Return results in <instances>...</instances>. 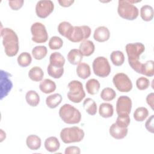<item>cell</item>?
Instances as JSON below:
<instances>
[{"instance_id":"42","label":"cell","mask_w":154,"mask_h":154,"mask_svg":"<svg viewBox=\"0 0 154 154\" xmlns=\"http://www.w3.org/2000/svg\"><path fill=\"white\" fill-rule=\"evenodd\" d=\"M153 118H154V116L152 115L146 121V123H145V127L146 128V129L151 132V133H153L154 132V128H153Z\"/></svg>"},{"instance_id":"3","label":"cell","mask_w":154,"mask_h":154,"mask_svg":"<svg viewBox=\"0 0 154 154\" xmlns=\"http://www.w3.org/2000/svg\"><path fill=\"white\" fill-rule=\"evenodd\" d=\"M84 131L78 126L63 128L60 132V138L66 144L78 143L81 141L84 137Z\"/></svg>"},{"instance_id":"34","label":"cell","mask_w":154,"mask_h":154,"mask_svg":"<svg viewBox=\"0 0 154 154\" xmlns=\"http://www.w3.org/2000/svg\"><path fill=\"white\" fill-rule=\"evenodd\" d=\"M149 111L145 107L137 108L134 112V118L137 122H143L148 116Z\"/></svg>"},{"instance_id":"11","label":"cell","mask_w":154,"mask_h":154,"mask_svg":"<svg viewBox=\"0 0 154 154\" xmlns=\"http://www.w3.org/2000/svg\"><path fill=\"white\" fill-rule=\"evenodd\" d=\"M54 9V4L52 1H39L35 5V13L40 18L47 17Z\"/></svg>"},{"instance_id":"40","label":"cell","mask_w":154,"mask_h":154,"mask_svg":"<svg viewBox=\"0 0 154 154\" xmlns=\"http://www.w3.org/2000/svg\"><path fill=\"white\" fill-rule=\"evenodd\" d=\"M150 85L149 80L146 77H140L136 81V86L140 90H144Z\"/></svg>"},{"instance_id":"26","label":"cell","mask_w":154,"mask_h":154,"mask_svg":"<svg viewBox=\"0 0 154 154\" xmlns=\"http://www.w3.org/2000/svg\"><path fill=\"white\" fill-rule=\"evenodd\" d=\"M43 71L38 66H34L32 67L28 72V76L33 81H41L43 79Z\"/></svg>"},{"instance_id":"36","label":"cell","mask_w":154,"mask_h":154,"mask_svg":"<svg viewBox=\"0 0 154 154\" xmlns=\"http://www.w3.org/2000/svg\"><path fill=\"white\" fill-rule=\"evenodd\" d=\"M47 72L48 75L55 78V79H58L60 78L62 75L64 73V68H59V67H55L52 66H51L50 64L47 67Z\"/></svg>"},{"instance_id":"10","label":"cell","mask_w":154,"mask_h":154,"mask_svg":"<svg viewBox=\"0 0 154 154\" xmlns=\"http://www.w3.org/2000/svg\"><path fill=\"white\" fill-rule=\"evenodd\" d=\"M126 52L128 57V63L139 61L140 56L144 52V45L139 42L128 43L125 47Z\"/></svg>"},{"instance_id":"25","label":"cell","mask_w":154,"mask_h":154,"mask_svg":"<svg viewBox=\"0 0 154 154\" xmlns=\"http://www.w3.org/2000/svg\"><path fill=\"white\" fill-rule=\"evenodd\" d=\"M99 113L103 118L107 119L112 117L114 113L112 105L109 103H102L99 106Z\"/></svg>"},{"instance_id":"32","label":"cell","mask_w":154,"mask_h":154,"mask_svg":"<svg viewBox=\"0 0 154 154\" xmlns=\"http://www.w3.org/2000/svg\"><path fill=\"white\" fill-rule=\"evenodd\" d=\"M141 74L149 77L154 75V61L153 60H149L142 64Z\"/></svg>"},{"instance_id":"15","label":"cell","mask_w":154,"mask_h":154,"mask_svg":"<svg viewBox=\"0 0 154 154\" xmlns=\"http://www.w3.org/2000/svg\"><path fill=\"white\" fill-rule=\"evenodd\" d=\"M110 37V32L107 27L100 26L97 27L94 32V39L98 42H104L107 41Z\"/></svg>"},{"instance_id":"43","label":"cell","mask_w":154,"mask_h":154,"mask_svg":"<svg viewBox=\"0 0 154 154\" xmlns=\"http://www.w3.org/2000/svg\"><path fill=\"white\" fill-rule=\"evenodd\" d=\"M64 153L65 154H79L81 150L77 146H69L66 148Z\"/></svg>"},{"instance_id":"35","label":"cell","mask_w":154,"mask_h":154,"mask_svg":"<svg viewBox=\"0 0 154 154\" xmlns=\"http://www.w3.org/2000/svg\"><path fill=\"white\" fill-rule=\"evenodd\" d=\"M18 64L22 67H26L30 65L31 61H32V58L31 55L26 52H22L17 57V59Z\"/></svg>"},{"instance_id":"31","label":"cell","mask_w":154,"mask_h":154,"mask_svg":"<svg viewBox=\"0 0 154 154\" xmlns=\"http://www.w3.org/2000/svg\"><path fill=\"white\" fill-rule=\"evenodd\" d=\"M110 59L114 66H120L124 63L125 56L122 51H114L111 52Z\"/></svg>"},{"instance_id":"6","label":"cell","mask_w":154,"mask_h":154,"mask_svg":"<svg viewBox=\"0 0 154 154\" xmlns=\"http://www.w3.org/2000/svg\"><path fill=\"white\" fill-rule=\"evenodd\" d=\"M94 73L101 78L108 76L111 72V66L106 58L98 57L96 58L92 64Z\"/></svg>"},{"instance_id":"23","label":"cell","mask_w":154,"mask_h":154,"mask_svg":"<svg viewBox=\"0 0 154 154\" xmlns=\"http://www.w3.org/2000/svg\"><path fill=\"white\" fill-rule=\"evenodd\" d=\"M62 96L59 93H55L49 95L46 99V104L50 108H55L62 101Z\"/></svg>"},{"instance_id":"30","label":"cell","mask_w":154,"mask_h":154,"mask_svg":"<svg viewBox=\"0 0 154 154\" xmlns=\"http://www.w3.org/2000/svg\"><path fill=\"white\" fill-rule=\"evenodd\" d=\"M83 106L85 111L91 116H94L97 112V105L93 99L87 98L83 102Z\"/></svg>"},{"instance_id":"38","label":"cell","mask_w":154,"mask_h":154,"mask_svg":"<svg viewBox=\"0 0 154 154\" xmlns=\"http://www.w3.org/2000/svg\"><path fill=\"white\" fill-rule=\"evenodd\" d=\"M63 45V40L58 36H53L49 40V47L52 50L60 49Z\"/></svg>"},{"instance_id":"2","label":"cell","mask_w":154,"mask_h":154,"mask_svg":"<svg viewBox=\"0 0 154 154\" xmlns=\"http://www.w3.org/2000/svg\"><path fill=\"white\" fill-rule=\"evenodd\" d=\"M59 116L64 123L70 125L78 123L81 119V114L79 111L69 103L63 105L60 108Z\"/></svg>"},{"instance_id":"28","label":"cell","mask_w":154,"mask_h":154,"mask_svg":"<svg viewBox=\"0 0 154 154\" xmlns=\"http://www.w3.org/2000/svg\"><path fill=\"white\" fill-rule=\"evenodd\" d=\"M25 99L27 103L31 106H36L40 102V96L34 90H29L25 95Z\"/></svg>"},{"instance_id":"12","label":"cell","mask_w":154,"mask_h":154,"mask_svg":"<svg viewBox=\"0 0 154 154\" xmlns=\"http://www.w3.org/2000/svg\"><path fill=\"white\" fill-rule=\"evenodd\" d=\"M132 109V100L127 96H120L116 103V111L119 115H129Z\"/></svg>"},{"instance_id":"16","label":"cell","mask_w":154,"mask_h":154,"mask_svg":"<svg viewBox=\"0 0 154 154\" xmlns=\"http://www.w3.org/2000/svg\"><path fill=\"white\" fill-rule=\"evenodd\" d=\"M79 50L83 56L89 57L92 55L95 50V46L93 42L89 40H85L81 42Z\"/></svg>"},{"instance_id":"29","label":"cell","mask_w":154,"mask_h":154,"mask_svg":"<svg viewBox=\"0 0 154 154\" xmlns=\"http://www.w3.org/2000/svg\"><path fill=\"white\" fill-rule=\"evenodd\" d=\"M140 16L144 21H151L153 17V9L152 7L149 5L142 6L140 9Z\"/></svg>"},{"instance_id":"41","label":"cell","mask_w":154,"mask_h":154,"mask_svg":"<svg viewBox=\"0 0 154 154\" xmlns=\"http://www.w3.org/2000/svg\"><path fill=\"white\" fill-rule=\"evenodd\" d=\"M24 1L23 0H17V1H9L8 4L10 7L13 10L17 11L19 10L23 5Z\"/></svg>"},{"instance_id":"5","label":"cell","mask_w":154,"mask_h":154,"mask_svg":"<svg viewBox=\"0 0 154 154\" xmlns=\"http://www.w3.org/2000/svg\"><path fill=\"white\" fill-rule=\"evenodd\" d=\"M67 87L69 88L67 94L68 99L72 102L80 103L85 96L82 84L79 81L73 80L68 84Z\"/></svg>"},{"instance_id":"8","label":"cell","mask_w":154,"mask_h":154,"mask_svg":"<svg viewBox=\"0 0 154 154\" xmlns=\"http://www.w3.org/2000/svg\"><path fill=\"white\" fill-rule=\"evenodd\" d=\"M32 40L37 43H45L48 39V34L45 26L40 22H35L31 26Z\"/></svg>"},{"instance_id":"7","label":"cell","mask_w":154,"mask_h":154,"mask_svg":"<svg viewBox=\"0 0 154 154\" xmlns=\"http://www.w3.org/2000/svg\"><path fill=\"white\" fill-rule=\"evenodd\" d=\"M112 82L116 88L120 92H129L132 88V83L127 75L124 73H118L116 74Z\"/></svg>"},{"instance_id":"46","label":"cell","mask_w":154,"mask_h":154,"mask_svg":"<svg viewBox=\"0 0 154 154\" xmlns=\"http://www.w3.org/2000/svg\"><path fill=\"white\" fill-rule=\"evenodd\" d=\"M6 138L5 132H4L2 129H1V142H2Z\"/></svg>"},{"instance_id":"13","label":"cell","mask_w":154,"mask_h":154,"mask_svg":"<svg viewBox=\"0 0 154 154\" xmlns=\"http://www.w3.org/2000/svg\"><path fill=\"white\" fill-rule=\"evenodd\" d=\"M10 76V73L1 70V100L8 95L13 87Z\"/></svg>"},{"instance_id":"44","label":"cell","mask_w":154,"mask_h":154,"mask_svg":"<svg viewBox=\"0 0 154 154\" xmlns=\"http://www.w3.org/2000/svg\"><path fill=\"white\" fill-rule=\"evenodd\" d=\"M153 100H154V93H150L146 97V102L150 106L152 110H153Z\"/></svg>"},{"instance_id":"27","label":"cell","mask_w":154,"mask_h":154,"mask_svg":"<svg viewBox=\"0 0 154 154\" xmlns=\"http://www.w3.org/2000/svg\"><path fill=\"white\" fill-rule=\"evenodd\" d=\"M100 84L98 80L96 79H90L85 84V88L88 94L94 95L97 93L99 90Z\"/></svg>"},{"instance_id":"21","label":"cell","mask_w":154,"mask_h":154,"mask_svg":"<svg viewBox=\"0 0 154 154\" xmlns=\"http://www.w3.org/2000/svg\"><path fill=\"white\" fill-rule=\"evenodd\" d=\"M27 147L31 150H37L40 149L42 144L40 138L36 135H30L26 140Z\"/></svg>"},{"instance_id":"9","label":"cell","mask_w":154,"mask_h":154,"mask_svg":"<svg viewBox=\"0 0 154 154\" xmlns=\"http://www.w3.org/2000/svg\"><path fill=\"white\" fill-rule=\"evenodd\" d=\"M91 28L87 25L75 26L69 37L67 38L72 42L78 43L88 38L91 34Z\"/></svg>"},{"instance_id":"22","label":"cell","mask_w":154,"mask_h":154,"mask_svg":"<svg viewBox=\"0 0 154 154\" xmlns=\"http://www.w3.org/2000/svg\"><path fill=\"white\" fill-rule=\"evenodd\" d=\"M76 71L78 77L83 79H87L91 75L90 66L85 63H81L78 64Z\"/></svg>"},{"instance_id":"17","label":"cell","mask_w":154,"mask_h":154,"mask_svg":"<svg viewBox=\"0 0 154 154\" xmlns=\"http://www.w3.org/2000/svg\"><path fill=\"white\" fill-rule=\"evenodd\" d=\"M68 61L72 65H77L81 63L83 55L81 51L77 49H71L67 55Z\"/></svg>"},{"instance_id":"18","label":"cell","mask_w":154,"mask_h":154,"mask_svg":"<svg viewBox=\"0 0 154 154\" xmlns=\"http://www.w3.org/2000/svg\"><path fill=\"white\" fill-rule=\"evenodd\" d=\"M49 64L55 67H63L65 64V58L63 55L58 52L52 53L49 57Z\"/></svg>"},{"instance_id":"24","label":"cell","mask_w":154,"mask_h":154,"mask_svg":"<svg viewBox=\"0 0 154 154\" xmlns=\"http://www.w3.org/2000/svg\"><path fill=\"white\" fill-rule=\"evenodd\" d=\"M73 29V26L70 23L64 21L60 23L58 26V31L63 36L68 38L72 32Z\"/></svg>"},{"instance_id":"4","label":"cell","mask_w":154,"mask_h":154,"mask_svg":"<svg viewBox=\"0 0 154 154\" xmlns=\"http://www.w3.org/2000/svg\"><path fill=\"white\" fill-rule=\"evenodd\" d=\"M117 11L119 15L126 20H133L138 16V9L128 0H119Z\"/></svg>"},{"instance_id":"20","label":"cell","mask_w":154,"mask_h":154,"mask_svg":"<svg viewBox=\"0 0 154 154\" xmlns=\"http://www.w3.org/2000/svg\"><path fill=\"white\" fill-rule=\"evenodd\" d=\"M57 86L53 81L50 79H45L39 84L40 90L45 94L52 93L56 90Z\"/></svg>"},{"instance_id":"33","label":"cell","mask_w":154,"mask_h":154,"mask_svg":"<svg viewBox=\"0 0 154 154\" xmlns=\"http://www.w3.org/2000/svg\"><path fill=\"white\" fill-rule=\"evenodd\" d=\"M48 50L45 46H35L32 50V55L35 60H40L44 58L47 55Z\"/></svg>"},{"instance_id":"1","label":"cell","mask_w":154,"mask_h":154,"mask_svg":"<svg viewBox=\"0 0 154 154\" xmlns=\"http://www.w3.org/2000/svg\"><path fill=\"white\" fill-rule=\"evenodd\" d=\"M2 45L5 54L10 57L15 56L19 51V38L16 33L11 28H4L1 29Z\"/></svg>"},{"instance_id":"14","label":"cell","mask_w":154,"mask_h":154,"mask_svg":"<svg viewBox=\"0 0 154 154\" xmlns=\"http://www.w3.org/2000/svg\"><path fill=\"white\" fill-rule=\"evenodd\" d=\"M109 134L112 137L116 140L124 138L128 134V128H121L117 125L116 123L112 124L109 130Z\"/></svg>"},{"instance_id":"45","label":"cell","mask_w":154,"mask_h":154,"mask_svg":"<svg viewBox=\"0 0 154 154\" xmlns=\"http://www.w3.org/2000/svg\"><path fill=\"white\" fill-rule=\"evenodd\" d=\"M58 2L61 7H70L74 3L73 0H61V1H58Z\"/></svg>"},{"instance_id":"19","label":"cell","mask_w":154,"mask_h":154,"mask_svg":"<svg viewBox=\"0 0 154 154\" xmlns=\"http://www.w3.org/2000/svg\"><path fill=\"white\" fill-rule=\"evenodd\" d=\"M44 146L47 151L49 152H55L59 149L60 143L57 137H50L45 140Z\"/></svg>"},{"instance_id":"37","label":"cell","mask_w":154,"mask_h":154,"mask_svg":"<svg viewBox=\"0 0 154 154\" xmlns=\"http://www.w3.org/2000/svg\"><path fill=\"white\" fill-rule=\"evenodd\" d=\"M116 96V91L109 87L104 88L100 93V97L105 101H111Z\"/></svg>"},{"instance_id":"39","label":"cell","mask_w":154,"mask_h":154,"mask_svg":"<svg viewBox=\"0 0 154 154\" xmlns=\"http://www.w3.org/2000/svg\"><path fill=\"white\" fill-rule=\"evenodd\" d=\"M131 119L129 115H119L115 123L121 128H128Z\"/></svg>"}]
</instances>
